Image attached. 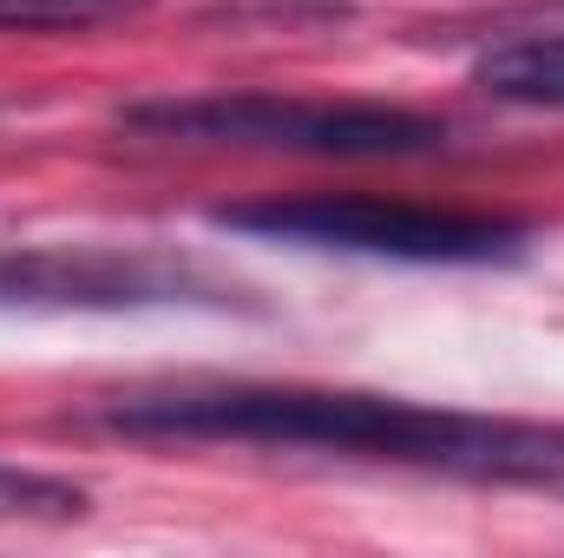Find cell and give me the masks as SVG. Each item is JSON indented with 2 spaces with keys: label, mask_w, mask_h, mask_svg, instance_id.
<instances>
[{
  "label": "cell",
  "mask_w": 564,
  "mask_h": 558,
  "mask_svg": "<svg viewBox=\"0 0 564 558\" xmlns=\"http://www.w3.org/2000/svg\"><path fill=\"white\" fill-rule=\"evenodd\" d=\"M93 420L132 440H237V447H302L446 473L473 486H539L564 493V420H506L421 408L368 388L308 382H184L93 401Z\"/></svg>",
  "instance_id": "6da1fadb"
},
{
  "label": "cell",
  "mask_w": 564,
  "mask_h": 558,
  "mask_svg": "<svg viewBox=\"0 0 564 558\" xmlns=\"http://www.w3.org/2000/svg\"><path fill=\"white\" fill-rule=\"evenodd\" d=\"M144 139L224 144V151H295V158H426L446 151V119L375 99H282V93H197L139 99L119 112Z\"/></svg>",
  "instance_id": "7a4b0ae2"
},
{
  "label": "cell",
  "mask_w": 564,
  "mask_h": 558,
  "mask_svg": "<svg viewBox=\"0 0 564 558\" xmlns=\"http://www.w3.org/2000/svg\"><path fill=\"white\" fill-rule=\"evenodd\" d=\"M217 230L302 244V250H348V257H388V264H512L525 250L519 217L486 211H440L401 197H361V191H308V197H257L224 204Z\"/></svg>",
  "instance_id": "3957f363"
},
{
  "label": "cell",
  "mask_w": 564,
  "mask_h": 558,
  "mask_svg": "<svg viewBox=\"0 0 564 558\" xmlns=\"http://www.w3.org/2000/svg\"><path fill=\"white\" fill-rule=\"evenodd\" d=\"M224 302V282L197 264L119 244H26L0 250V309H164Z\"/></svg>",
  "instance_id": "277c9868"
},
{
  "label": "cell",
  "mask_w": 564,
  "mask_h": 558,
  "mask_svg": "<svg viewBox=\"0 0 564 558\" xmlns=\"http://www.w3.org/2000/svg\"><path fill=\"white\" fill-rule=\"evenodd\" d=\"M473 86L499 106L564 112V33H525L473 60Z\"/></svg>",
  "instance_id": "5b68a950"
},
{
  "label": "cell",
  "mask_w": 564,
  "mask_h": 558,
  "mask_svg": "<svg viewBox=\"0 0 564 558\" xmlns=\"http://www.w3.org/2000/svg\"><path fill=\"white\" fill-rule=\"evenodd\" d=\"M73 519H86V493L73 480L0 466V526H73Z\"/></svg>",
  "instance_id": "8992f818"
},
{
  "label": "cell",
  "mask_w": 564,
  "mask_h": 558,
  "mask_svg": "<svg viewBox=\"0 0 564 558\" xmlns=\"http://www.w3.org/2000/svg\"><path fill=\"white\" fill-rule=\"evenodd\" d=\"M151 0H0V33H79L139 20Z\"/></svg>",
  "instance_id": "52a82bcc"
}]
</instances>
